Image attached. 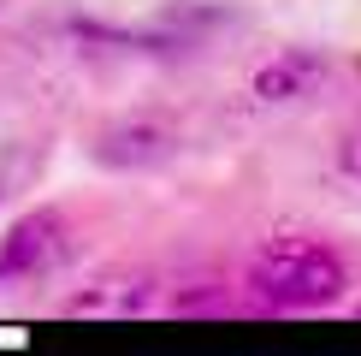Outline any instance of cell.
<instances>
[{
  "label": "cell",
  "mask_w": 361,
  "mask_h": 356,
  "mask_svg": "<svg viewBox=\"0 0 361 356\" xmlns=\"http://www.w3.org/2000/svg\"><path fill=\"white\" fill-rule=\"evenodd\" d=\"M249 291L267 309H320L343 291V256L314 237H273L249 261Z\"/></svg>",
  "instance_id": "6da1fadb"
},
{
  "label": "cell",
  "mask_w": 361,
  "mask_h": 356,
  "mask_svg": "<svg viewBox=\"0 0 361 356\" xmlns=\"http://www.w3.org/2000/svg\"><path fill=\"white\" fill-rule=\"evenodd\" d=\"M95 155L107 160V167H160V160L172 155V131L166 125H113L107 137L95 143Z\"/></svg>",
  "instance_id": "277c9868"
},
{
  "label": "cell",
  "mask_w": 361,
  "mask_h": 356,
  "mask_svg": "<svg viewBox=\"0 0 361 356\" xmlns=\"http://www.w3.org/2000/svg\"><path fill=\"white\" fill-rule=\"evenodd\" d=\"M54 249H59V220H54V214H24L18 226L0 237V279L48 267Z\"/></svg>",
  "instance_id": "7a4b0ae2"
},
{
  "label": "cell",
  "mask_w": 361,
  "mask_h": 356,
  "mask_svg": "<svg viewBox=\"0 0 361 356\" xmlns=\"http://www.w3.org/2000/svg\"><path fill=\"white\" fill-rule=\"evenodd\" d=\"M320 78H326V59L320 54L284 48V54H273L261 71H255V95H261V101H296V95H308Z\"/></svg>",
  "instance_id": "3957f363"
},
{
  "label": "cell",
  "mask_w": 361,
  "mask_h": 356,
  "mask_svg": "<svg viewBox=\"0 0 361 356\" xmlns=\"http://www.w3.org/2000/svg\"><path fill=\"white\" fill-rule=\"evenodd\" d=\"M355 315H361V303H355Z\"/></svg>",
  "instance_id": "8992f818"
},
{
  "label": "cell",
  "mask_w": 361,
  "mask_h": 356,
  "mask_svg": "<svg viewBox=\"0 0 361 356\" xmlns=\"http://www.w3.org/2000/svg\"><path fill=\"white\" fill-rule=\"evenodd\" d=\"M338 167H343V172H350L355 184H361V137H355V143H343V155H338Z\"/></svg>",
  "instance_id": "5b68a950"
}]
</instances>
